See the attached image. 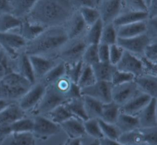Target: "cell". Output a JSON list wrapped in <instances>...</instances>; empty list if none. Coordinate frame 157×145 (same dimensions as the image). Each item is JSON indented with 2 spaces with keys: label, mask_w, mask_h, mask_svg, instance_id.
Here are the masks:
<instances>
[{
  "label": "cell",
  "mask_w": 157,
  "mask_h": 145,
  "mask_svg": "<svg viewBox=\"0 0 157 145\" xmlns=\"http://www.w3.org/2000/svg\"><path fill=\"white\" fill-rule=\"evenodd\" d=\"M120 133L129 132L139 128L137 116H134L120 112L115 123Z\"/></svg>",
  "instance_id": "obj_25"
},
{
  "label": "cell",
  "mask_w": 157,
  "mask_h": 145,
  "mask_svg": "<svg viewBox=\"0 0 157 145\" xmlns=\"http://www.w3.org/2000/svg\"><path fill=\"white\" fill-rule=\"evenodd\" d=\"M77 10L80 12L87 27L93 25L100 19L99 14L96 8L83 7Z\"/></svg>",
  "instance_id": "obj_43"
},
{
  "label": "cell",
  "mask_w": 157,
  "mask_h": 145,
  "mask_svg": "<svg viewBox=\"0 0 157 145\" xmlns=\"http://www.w3.org/2000/svg\"><path fill=\"white\" fill-rule=\"evenodd\" d=\"M112 88L110 82L96 80L91 85L80 89V93L82 96H90L105 103L112 101Z\"/></svg>",
  "instance_id": "obj_10"
},
{
  "label": "cell",
  "mask_w": 157,
  "mask_h": 145,
  "mask_svg": "<svg viewBox=\"0 0 157 145\" xmlns=\"http://www.w3.org/2000/svg\"><path fill=\"white\" fill-rule=\"evenodd\" d=\"M65 73L66 65L64 62L59 61L38 82L42 83L44 86L47 87L65 75Z\"/></svg>",
  "instance_id": "obj_30"
},
{
  "label": "cell",
  "mask_w": 157,
  "mask_h": 145,
  "mask_svg": "<svg viewBox=\"0 0 157 145\" xmlns=\"http://www.w3.org/2000/svg\"><path fill=\"white\" fill-rule=\"evenodd\" d=\"M98 120L103 137L117 141L121 133L116 125L113 123L104 122L101 119H98Z\"/></svg>",
  "instance_id": "obj_42"
},
{
  "label": "cell",
  "mask_w": 157,
  "mask_h": 145,
  "mask_svg": "<svg viewBox=\"0 0 157 145\" xmlns=\"http://www.w3.org/2000/svg\"><path fill=\"white\" fill-rule=\"evenodd\" d=\"M142 132L144 143L147 145H156L157 129L156 127L147 128H140Z\"/></svg>",
  "instance_id": "obj_49"
},
{
  "label": "cell",
  "mask_w": 157,
  "mask_h": 145,
  "mask_svg": "<svg viewBox=\"0 0 157 145\" xmlns=\"http://www.w3.org/2000/svg\"><path fill=\"white\" fill-rule=\"evenodd\" d=\"M103 25L113 23L121 11V0H99L96 8Z\"/></svg>",
  "instance_id": "obj_11"
},
{
  "label": "cell",
  "mask_w": 157,
  "mask_h": 145,
  "mask_svg": "<svg viewBox=\"0 0 157 145\" xmlns=\"http://www.w3.org/2000/svg\"><path fill=\"white\" fill-rule=\"evenodd\" d=\"M144 2H145V4H146V6H147V5L149 4V2L151 1V0H144Z\"/></svg>",
  "instance_id": "obj_61"
},
{
  "label": "cell",
  "mask_w": 157,
  "mask_h": 145,
  "mask_svg": "<svg viewBox=\"0 0 157 145\" xmlns=\"http://www.w3.org/2000/svg\"><path fill=\"white\" fill-rule=\"evenodd\" d=\"M115 28L117 37L119 38L132 37L145 33V20L115 26Z\"/></svg>",
  "instance_id": "obj_22"
},
{
  "label": "cell",
  "mask_w": 157,
  "mask_h": 145,
  "mask_svg": "<svg viewBox=\"0 0 157 145\" xmlns=\"http://www.w3.org/2000/svg\"><path fill=\"white\" fill-rule=\"evenodd\" d=\"M99 145H121L118 141L103 137L99 139Z\"/></svg>",
  "instance_id": "obj_58"
},
{
  "label": "cell",
  "mask_w": 157,
  "mask_h": 145,
  "mask_svg": "<svg viewBox=\"0 0 157 145\" xmlns=\"http://www.w3.org/2000/svg\"><path fill=\"white\" fill-rule=\"evenodd\" d=\"M75 10L83 7L97 8L99 0H69Z\"/></svg>",
  "instance_id": "obj_52"
},
{
  "label": "cell",
  "mask_w": 157,
  "mask_h": 145,
  "mask_svg": "<svg viewBox=\"0 0 157 145\" xmlns=\"http://www.w3.org/2000/svg\"><path fill=\"white\" fill-rule=\"evenodd\" d=\"M46 87L40 82H36L17 101L20 108L25 112L34 111L41 100Z\"/></svg>",
  "instance_id": "obj_7"
},
{
  "label": "cell",
  "mask_w": 157,
  "mask_h": 145,
  "mask_svg": "<svg viewBox=\"0 0 157 145\" xmlns=\"http://www.w3.org/2000/svg\"><path fill=\"white\" fill-rule=\"evenodd\" d=\"M69 99L53 85L46 87L44 94L34 110L36 115H47L58 106L65 103Z\"/></svg>",
  "instance_id": "obj_5"
},
{
  "label": "cell",
  "mask_w": 157,
  "mask_h": 145,
  "mask_svg": "<svg viewBox=\"0 0 157 145\" xmlns=\"http://www.w3.org/2000/svg\"><path fill=\"white\" fill-rule=\"evenodd\" d=\"M148 18L146 12L123 11L115 19L113 24L115 26L144 21Z\"/></svg>",
  "instance_id": "obj_26"
},
{
  "label": "cell",
  "mask_w": 157,
  "mask_h": 145,
  "mask_svg": "<svg viewBox=\"0 0 157 145\" xmlns=\"http://www.w3.org/2000/svg\"><path fill=\"white\" fill-rule=\"evenodd\" d=\"M115 67L117 69L129 73L134 77L144 74L142 63L140 57L125 50Z\"/></svg>",
  "instance_id": "obj_15"
},
{
  "label": "cell",
  "mask_w": 157,
  "mask_h": 145,
  "mask_svg": "<svg viewBox=\"0 0 157 145\" xmlns=\"http://www.w3.org/2000/svg\"><path fill=\"white\" fill-rule=\"evenodd\" d=\"M64 104L74 117H75L82 121L88 119L84 108L82 96L79 98L70 99L67 101Z\"/></svg>",
  "instance_id": "obj_32"
},
{
  "label": "cell",
  "mask_w": 157,
  "mask_h": 145,
  "mask_svg": "<svg viewBox=\"0 0 157 145\" xmlns=\"http://www.w3.org/2000/svg\"><path fill=\"white\" fill-rule=\"evenodd\" d=\"M156 98H151L149 103L137 116L139 122V128H152L157 126Z\"/></svg>",
  "instance_id": "obj_17"
},
{
  "label": "cell",
  "mask_w": 157,
  "mask_h": 145,
  "mask_svg": "<svg viewBox=\"0 0 157 145\" xmlns=\"http://www.w3.org/2000/svg\"><path fill=\"white\" fill-rule=\"evenodd\" d=\"M0 145H36V138L32 132L11 133L0 143Z\"/></svg>",
  "instance_id": "obj_23"
},
{
  "label": "cell",
  "mask_w": 157,
  "mask_h": 145,
  "mask_svg": "<svg viewBox=\"0 0 157 145\" xmlns=\"http://www.w3.org/2000/svg\"><path fill=\"white\" fill-rule=\"evenodd\" d=\"M96 80L110 82L112 74L116 69L115 66L110 63L98 61L91 66Z\"/></svg>",
  "instance_id": "obj_28"
},
{
  "label": "cell",
  "mask_w": 157,
  "mask_h": 145,
  "mask_svg": "<svg viewBox=\"0 0 157 145\" xmlns=\"http://www.w3.org/2000/svg\"><path fill=\"white\" fill-rule=\"evenodd\" d=\"M68 39L83 37L88 27L78 10H75L63 25Z\"/></svg>",
  "instance_id": "obj_14"
},
{
  "label": "cell",
  "mask_w": 157,
  "mask_h": 145,
  "mask_svg": "<svg viewBox=\"0 0 157 145\" xmlns=\"http://www.w3.org/2000/svg\"><path fill=\"white\" fill-rule=\"evenodd\" d=\"M37 0H10V13L23 20L30 12Z\"/></svg>",
  "instance_id": "obj_24"
},
{
  "label": "cell",
  "mask_w": 157,
  "mask_h": 145,
  "mask_svg": "<svg viewBox=\"0 0 157 145\" xmlns=\"http://www.w3.org/2000/svg\"><path fill=\"white\" fill-rule=\"evenodd\" d=\"M81 138V145H99V139L85 134Z\"/></svg>",
  "instance_id": "obj_56"
},
{
  "label": "cell",
  "mask_w": 157,
  "mask_h": 145,
  "mask_svg": "<svg viewBox=\"0 0 157 145\" xmlns=\"http://www.w3.org/2000/svg\"><path fill=\"white\" fill-rule=\"evenodd\" d=\"M98 55L99 61L109 63V46L102 44H98Z\"/></svg>",
  "instance_id": "obj_54"
},
{
  "label": "cell",
  "mask_w": 157,
  "mask_h": 145,
  "mask_svg": "<svg viewBox=\"0 0 157 145\" xmlns=\"http://www.w3.org/2000/svg\"><path fill=\"white\" fill-rule=\"evenodd\" d=\"M96 81V79L91 66L83 63L82 71L77 82V85L82 89L91 85Z\"/></svg>",
  "instance_id": "obj_37"
},
{
  "label": "cell",
  "mask_w": 157,
  "mask_h": 145,
  "mask_svg": "<svg viewBox=\"0 0 157 145\" xmlns=\"http://www.w3.org/2000/svg\"><path fill=\"white\" fill-rule=\"evenodd\" d=\"M83 37L67 39L59 50L57 58L66 65H72L82 61L87 47Z\"/></svg>",
  "instance_id": "obj_4"
},
{
  "label": "cell",
  "mask_w": 157,
  "mask_h": 145,
  "mask_svg": "<svg viewBox=\"0 0 157 145\" xmlns=\"http://www.w3.org/2000/svg\"><path fill=\"white\" fill-rule=\"evenodd\" d=\"M151 98L149 95L140 92L127 103L120 106V112L137 116L149 103Z\"/></svg>",
  "instance_id": "obj_18"
},
{
  "label": "cell",
  "mask_w": 157,
  "mask_h": 145,
  "mask_svg": "<svg viewBox=\"0 0 157 145\" xmlns=\"http://www.w3.org/2000/svg\"><path fill=\"white\" fill-rule=\"evenodd\" d=\"M13 102H17V101H12L6 99L0 98V112L3 110H4L7 107H8L10 104H12Z\"/></svg>",
  "instance_id": "obj_59"
},
{
  "label": "cell",
  "mask_w": 157,
  "mask_h": 145,
  "mask_svg": "<svg viewBox=\"0 0 157 145\" xmlns=\"http://www.w3.org/2000/svg\"><path fill=\"white\" fill-rule=\"evenodd\" d=\"M124 51L117 43L109 45V63L113 66H116L120 60Z\"/></svg>",
  "instance_id": "obj_50"
},
{
  "label": "cell",
  "mask_w": 157,
  "mask_h": 145,
  "mask_svg": "<svg viewBox=\"0 0 157 145\" xmlns=\"http://www.w3.org/2000/svg\"><path fill=\"white\" fill-rule=\"evenodd\" d=\"M142 56L147 60L157 63V42L149 43L145 47Z\"/></svg>",
  "instance_id": "obj_51"
},
{
  "label": "cell",
  "mask_w": 157,
  "mask_h": 145,
  "mask_svg": "<svg viewBox=\"0 0 157 145\" xmlns=\"http://www.w3.org/2000/svg\"><path fill=\"white\" fill-rule=\"evenodd\" d=\"M45 28L40 26L31 24L26 20L23 19L22 20L19 27L14 30L13 32L18 34L26 42H28L36 37Z\"/></svg>",
  "instance_id": "obj_27"
},
{
  "label": "cell",
  "mask_w": 157,
  "mask_h": 145,
  "mask_svg": "<svg viewBox=\"0 0 157 145\" xmlns=\"http://www.w3.org/2000/svg\"><path fill=\"white\" fill-rule=\"evenodd\" d=\"M151 42L145 33L129 38H117V44L124 50L137 57L143 55L145 47Z\"/></svg>",
  "instance_id": "obj_12"
},
{
  "label": "cell",
  "mask_w": 157,
  "mask_h": 145,
  "mask_svg": "<svg viewBox=\"0 0 157 145\" xmlns=\"http://www.w3.org/2000/svg\"><path fill=\"white\" fill-rule=\"evenodd\" d=\"M26 116V112L13 102L0 112V143L11 133L10 126L14 122Z\"/></svg>",
  "instance_id": "obj_6"
},
{
  "label": "cell",
  "mask_w": 157,
  "mask_h": 145,
  "mask_svg": "<svg viewBox=\"0 0 157 145\" xmlns=\"http://www.w3.org/2000/svg\"><path fill=\"white\" fill-rule=\"evenodd\" d=\"M75 10L69 0H37L24 19L43 28L63 26Z\"/></svg>",
  "instance_id": "obj_1"
},
{
  "label": "cell",
  "mask_w": 157,
  "mask_h": 145,
  "mask_svg": "<svg viewBox=\"0 0 157 145\" xmlns=\"http://www.w3.org/2000/svg\"><path fill=\"white\" fill-rule=\"evenodd\" d=\"M145 23V33L151 42H157V17L147 18Z\"/></svg>",
  "instance_id": "obj_48"
},
{
  "label": "cell",
  "mask_w": 157,
  "mask_h": 145,
  "mask_svg": "<svg viewBox=\"0 0 157 145\" xmlns=\"http://www.w3.org/2000/svg\"><path fill=\"white\" fill-rule=\"evenodd\" d=\"M85 111L88 119H99L101 117L102 103L87 96H82Z\"/></svg>",
  "instance_id": "obj_29"
},
{
  "label": "cell",
  "mask_w": 157,
  "mask_h": 145,
  "mask_svg": "<svg viewBox=\"0 0 157 145\" xmlns=\"http://www.w3.org/2000/svg\"><path fill=\"white\" fill-rule=\"evenodd\" d=\"M46 116L52 122L58 125H60L68 119L74 117L69 111L64 103L54 108Z\"/></svg>",
  "instance_id": "obj_36"
},
{
  "label": "cell",
  "mask_w": 157,
  "mask_h": 145,
  "mask_svg": "<svg viewBox=\"0 0 157 145\" xmlns=\"http://www.w3.org/2000/svg\"><path fill=\"white\" fill-rule=\"evenodd\" d=\"M117 34L116 28L113 23L104 25L102 26L99 44L110 45L117 43Z\"/></svg>",
  "instance_id": "obj_38"
},
{
  "label": "cell",
  "mask_w": 157,
  "mask_h": 145,
  "mask_svg": "<svg viewBox=\"0 0 157 145\" xmlns=\"http://www.w3.org/2000/svg\"><path fill=\"white\" fill-rule=\"evenodd\" d=\"M134 77H135L133 75L126 72L119 71L116 68L112 74L110 82L112 85H117L133 81Z\"/></svg>",
  "instance_id": "obj_47"
},
{
  "label": "cell",
  "mask_w": 157,
  "mask_h": 145,
  "mask_svg": "<svg viewBox=\"0 0 157 145\" xmlns=\"http://www.w3.org/2000/svg\"><path fill=\"white\" fill-rule=\"evenodd\" d=\"M120 112V106L111 101L102 104L101 115L99 119L107 123L115 124Z\"/></svg>",
  "instance_id": "obj_31"
},
{
  "label": "cell",
  "mask_w": 157,
  "mask_h": 145,
  "mask_svg": "<svg viewBox=\"0 0 157 145\" xmlns=\"http://www.w3.org/2000/svg\"><path fill=\"white\" fill-rule=\"evenodd\" d=\"M117 141L121 145H139L144 144L142 132L140 128L121 133Z\"/></svg>",
  "instance_id": "obj_34"
},
{
  "label": "cell",
  "mask_w": 157,
  "mask_h": 145,
  "mask_svg": "<svg viewBox=\"0 0 157 145\" xmlns=\"http://www.w3.org/2000/svg\"><path fill=\"white\" fill-rule=\"evenodd\" d=\"M66 65V76L73 82L77 84L82 68V61L72 65Z\"/></svg>",
  "instance_id": "obj_46"
},
{
  "label": "cell",
  "mask_w": 157,
  "mask_h": 145,
  "mask_svg": "<svg viewBox=\"0 0 157 145\" xmlns=\"http://www.w3.org/2000/svg\"><path fill=\"white\" fill-rule=\"evenodd\" d=\"M139 92L140 91L134 80L117 85H112L111 92L112 101L121 106Z\"/></svg>",
  "instance_id": "obj_13"
},
{
  "label": "cell",
  "mask_w": 157,
  "mask_h": 145,
  "mask_svg": "<svg viewBox=\"0 0 157 145\" xmlns=\"http://www.w3.org/2000/svg\"><path fill=\"white\" fill-rule=\"evenodd\" d=\"M83 122L75 117H72L59 125L69 138H80L85 134Z\"/></svg>",
  "instance_id": "obj_21"
},
{
  "label": "cell",
  "mask_w": 157,
  "mask_h": 145,
  "mask_svg": "<svg viewBox=\"0 0 157 145\" xmlns=\"http://www.w3.org/2000/svg\"><path fill=\"white\" fill-rule=\"evenodd\" d=\"M83 123L86 135L99 139L103 138L98 119H88Z\"/></svg>",
  "instance_id": "obj_41"
},
{
  "label": "cell",
  "mask_w": 157,
  "mask_h": 145,
  "mask_svg": "<svg viewBox=\"0 0 157 145\" xmlns=\"http://www.w3.org/2000/svg\"><path fill=\"white\" fill-rule=\"evenodd\" d=\"M82 61L85 65L92 66L99 61L98 55V44L88 45L82 58Z\"/></svg>",
  "instance_id": "obj_44"
},
{
  "label": "cell",
  "mask_w": 157,
  "mask_h": 145,
  "mask_svg": "<svg viewBox=\"0 0 157 145\" xmlns=\"http://www.w3.org/2000/svg\"><path fill=\"white\" fill-rule=\"evenodd\" d=\"M10 13V0H0V13Z\"/></svg>",
  "instance_id": "obj_57"
},
{
  "label": "cell",
  "mask_w": 157,
  "mask_h": 145,
  "mask_svg": "<svg viewBox=\"0 0 157 145\" xmlns=\"http://www.w3.org/2000/svg\"><path fill=\"white\" fill-rule=\"evenodd\" d=\"M33 125V119L25 116L12 123L10 126V129L11 133L32 132Z\"/></svg>",
  "instance_id": "obj_40"
},
{
  "label": "cell",
  "mask_w": 157,
  "mask_h": 145,
  "mask_svg": "<svg viewBox=\"0 0 157 145\" xmlns=\"http://www.w3.org/2000/svg\"><path fill=\"white\" fill-rule=\"evenodd\" d=\"M146 12L148 18L157 17V0H151L147 6Z\"/></svg>",
  "instance_id": "obj_55"
},
{
  "label": "cell",
  "mask_w": 157,
  "mask_h": 145,
  "mask_svg": "<svg viewBox=\"0 0 157 145\" xmlns=\"http://www.w3.org/2000/svg\"><path fill=\"white\" fill-rule=\"evenodd\" d=\"M140 58L142 63L144 74L157 76V63L147 60L143 56L140 57Z\"/></svg>",
  "instance_id": "obj_53"
},
{
  "label": "cell",
  "mask_w": 157,
  "mask_h": 145,
  "mask_svg": "<svg viewBox=\"0 0 157 145\" xmlns=\"http://www.w3.org/2000/svg\"><path fill=\"white\" fill-rule=\"evenodd\" d=\"M15 58L10 57L2 49H0V79L14 72Z\"/></svg>",
  "instance_id": "obj_39"
},
{
  "label": "cell",
  "mask_w": 157,
  "mask_h": 145,
  "mask_svg": "<svg viewBox=\"0 0 157 145\" xmlns=\"http://www.w3.org/2000/svg\"><path fill=\"white\" fill-rule=\"evenodd\" d=\"M33 121L32 133L35 138L45 140L59 132V125L45 116L36 115L33 119Z\"/></svg>",
  "instance_id": "obj_9"
},
{
  "label": "cell",
  "mask_w": 157,
  "mask_h": 145,
  "mask_svg": "<svg viewBox=\"0 0 157 145\" xmlns=\"http://www.w3.org/2000/svg\"><path fill=\"white\" fill-rule=\"evenodd\" d=\"M121 12H146L147 6L144 0H121Z\"/></svg>",
  "instance_id": "obj_45"
},
{
  "label": "cell",
  "mask_w": 157,
  "mask_h": 145,
  "mask_svg": "<svg viewBox=\"0 0 157 145\" xmlns=\"http://www.w3.org/2000/svg\"><path fill=\"white\" fill-rule=\"evenodd\" d=\"M103 24L99 19L93 25L88 27L83 39L87 45L98 44L99 43Z\"/></svg>",
  "instance_id": "obj_35"
},
{
  "label": "cell",
  "mask_w": 157,
  "mask_h": 145,
  "mask_svg": "<svg viewBox=\"0 0 157 145\" xmlns=\"http://www.w3.org/2000/svg\"><path fill=\"white\" fill-rule=\"evenodd\" d=\"M14 72L19 74L32 84L36 82L29 55L24 50L20 52L15 58Z\"/></svg>",
  "instance_id": "obj_19"
},
{
  "label": "cell",
  "mask_w": 157,
  "mask_h": 145,
  "mask_svg": "<svg viewBox=\"0 0 157 145\" xmlns=\"http://www.w3.org/2000/svg\"><path fill=\"white\" fill-rule=\"evenodd\" d=\"M64 145H81V138H68Z\"/></svg>",
  "instance_id": "obj_60"
},
{
  "label": "cell",
  "mask_w": 157,
  "mask_h": 145,
  "mask_svg": "<svg viewBox=\"0 0 157 145\" xmlns=\"http://www.w3.org/2000/svg\"><path fill=\"white\" fill-rule=\"evenodd\" d=\"M33 84L15 72L0 79V98L17 101Z\"/></svg>",
  "instance_id": "obj_3"
},
{
  "label": "cell",
  "mask_w": 157,
  "mask_h": 145,
  "mask_svg": "<svg viewBox=\"0 0 157 145\" xmlns=\"http://www.w3.org/2000/svg\"><path fill=\"white\" fill-rule=\"evenodd\" d=\"M26 43V41L15 32L0 33V47L13 58L24 50Z\"/></svg>",
  "instance_id": "obj_8"
},
{
  "label": "cell",
  "mask_w": 157,
  "mask_h": 145,
  "mask_svg": "<svg viewBox=\"0 0 157 145\" xmlns=\"http://www.w3.org/2000/svg\"><path fill=\"white\" fill-rule=\"evenodd\" d=\"M36 82L39 81L59 60L39 55H29Z\"/></svg>",
  "instance_id": "obj_16"
},
{
  "label": "cell",
  "mask_w": 157,
  "mask_h": 145,
  "mask_svg": "<svg viewBox=\"0 0 157 145\" xmlns=\"http://www.w3.org/2000/svg\"><path fill=\"white\" fill-rule=\"evenodd\" d=\"M22 20H20L10 13H0V33L13 31L19 27Z\"/></svg>",
  "instance_id": "obj_33"
},
{
  "label": "cell",
  "mask_w": 157,
  "mask_h": 145,
  "mask_svg": "<svg viewBox=\"0 0 157 145\" xmlns=\"http://www.w3.org/2000/svg\"><path fill=\"white\" fill-rule=\"evenodd\" d=\"M139 90L152 98L157 96V76L143 74L134 79Z\"/></svg>",
  "instance_id": "obj_20"
},
{
  "label": "cell",
  "mask_w": 157,
  "mask_h": 145,
  "mask_svg": "<svg viewBox=\"0 0 157 145\" xmlns=\"http://www.w3.org/2000/svg\"><path fill=\"white\" fill-rule=\"evenodd\" d=\"M0 49H1V47H0Z\"/></svg>",
  "instance_id": "obj_62"
},
{
  "label": "cell",
  "mask_w": 157,
  "mask_h": 145,
  "mask_svg": "<svg viewBox=\"0 0 157 145\" xmlns=\"http://www.w3.org/2000/svg\"><path fill=\"white\" fill-rule=\"evenodd\" d=\"M68 38L63 26L45 28L32 40L26 42L24 52L28 55L57 58V55Z\"/></svg>",
  "instance_id": "obj_2"
}]
</instances>
